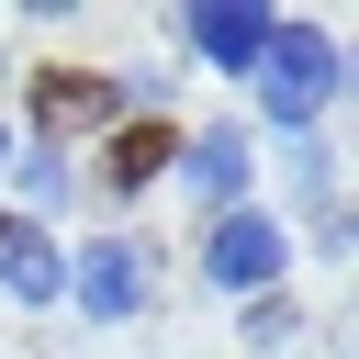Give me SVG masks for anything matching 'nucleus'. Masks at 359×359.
<instances>
[{"label":"nucleus","mask_w":359,"mask_h":359,"mask_svg":"<svg viewBox=\"0 0 359 359\" xmlns=\"http://www.w3.org/2000/svg\"><path fill=\"white\" fill-rule=\"evenodd\" d=\"M269 22H280V11H258V0H202V11H180V45H191L202 67H224V79H247L258 45H269Z\"/></svg>","instance_id":"6"},{"label":"nucleus","mask_w":359,"mask_h":359,"mask_svg":"<svg viewBox=\"0 0 359 359\" xmlns=\"http://www.w3.org/2000/svg\"><path fill=\"white\" fill-rule=\"evenodd\" d=\"M180 168V123H157V112H123L101 146H90V180H101V202H135V191H157Z\"/></svg>","instance_id":"5"},{"label":"nucleus","mask_w":359,"mask_h":359,"mask_svg":"<svg viewBox=\"0 0 359 359\" xmlns=\"http://www.w3.org/2000/svg\"><path fill=\"white\" fill-rule=\"evenodd\" d=\"M67 292H79L101 325H123V314H146V292H157V247H146V236H90V247L67 258Z\"/></svg>","instance_id":"4"},{"label":"nucleus","mask_w":359,"mask_h":359,"mask_svg":"<svg viewBox=\"0 0 359 359\" xmlns=\"http://www.w3.org/2000/svg\"><path fill=\"white\" fill-rule=\"evenodd\" d=\"M292 191H303V213H314V236H325V258L348 247V157L337 146H303L292 157Z\"/></svg>","instance_id":"9"},{"label":"nucleus","mask_w":359,"mask_h":359,"mask_svg":"<svg viewBox=\"0 0 359 359\" xmlns=\"http://www.w3.org/2000/svg\"><path fill=\"white\" fill-rule=\"evenodd\" d=\"M135 101H157V79H123V67H34V146H56V157L79 135L101 146Z\"/></svg>","instance_id":"2"},{"label":"nucleus","mask_w":359,"mask_h":359,"mask_svg":"<svg viewBox=\"0 0 359 359\" xmlns=\"http://www.w3.org/2000/svg\"><path fill=\"white\" fill-rule=\"evenodd\" d=\"M180 168H191V191H202L213 213H236L247 180H258V146H247L236 123H202V135H180Z\"/></svg>","instance_id":"7"},{"label":"nucleus","mask_w":359,"mask_h":359,"mask_svg":"<svg viewBox=\"0 0 359 359\" xmlns=\"http://www.w3.org/2000/svg\"><path fill=\"white\" fill-rule=\"evenodd\" d=\"M280 269H292V224L269 202H236V213L202 224V280L213 292H280Z\"/></svg>","instance_id":"3"},{"label":"nucleus","mask_w":359,"mask_h":359,"mask_svg":"<svg viewBox=\"0 0 359 359\" xmlns=\"http://www.w3.org/2000/svg\"><path fill=\"white\" fill-rule=\"evenodd\" d=\"M67 191H79V168H67L56 146H22V202H34V213H56Z\"/></svg>","instance_id":"11"},{"label":"nucleus","mask_w":359,"mask_h":359,"mask_svg":"<svg viewBox=\"0 0 359 359\" xmlns=\"http://www.w3.org/2000/svg\"><path fill=\"white\" fill-rule=\"evenodd\" d=\"M292 337H303V303H292V292H247V348H269V359H280Z\"/></svg>","instance_id":"10"},{"label":"nucleus","mask_w":359,"mask_h":359,"mask_svg":"<svg viewBox=\"0 0 359 359\" xmlns=\"http://www.w3.org/2000/svg\"><path fill=\"white\" fill-rule=\"evenodd\" d=\"M0 292H11V303H56V292H67V247H56L34 213H0Z\"/></svg>","instance_id":"8"},{"label":"nucleus","mask_w":359,"mask_h":359,"mask_svg":"<svg viewBox=\"0 0 359 359\" xmlns=\"http://www.w3.org/2000/svg\"><path fill=\"white\" fill-rule=\"evenodd\" d=\"M247 90H258V112H269L280 135H314V123L337 112V90H348V56H337V34H325V22H269V45H258Z\"/></svg>","instance_id":"1"}]
</instances>
